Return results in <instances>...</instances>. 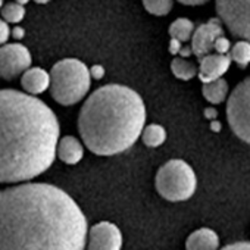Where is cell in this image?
<instances>
[{
	"label": "cell",
	"instance_id": "1",
	"mask_svg": "<svg viewBox=\"0 0 250 250\" xmlns=\"http://www.w3.org/2000/svg\"><path fill=\"white\" fill-rule=\"evenodd\" d=\"M87 218L62 188L20 183L0 190V250H84Z\"/></svg>",
	"mask_w": 250,
	"mask_h": 250
},
{
	"label": "cell",
	"instance_id": "2",
	"mask_svg": "<svg viewBox=\"0 0 250 250\" xmlns=\"http://www.w3.org/2000/svg\"><path fill=\"white\" fill-rule=\"evenodd\" d=\"M55 112L39 97L0 90V183L20 184L46 172L59 140Z\"/></svg>",
	"mask_w": 250,
	"mask_h": 250
},
{
	"label": "cell",
	"instance_id": "3",
	"mask_svg": "<svg viewBox=\"0 0 250 250\" xmlns=\"http://www.w3.org/2000/svg\"><path fill=\"white\" fill-rule=\"evenodd\" d=\"M146 104L133 88L107 84L93 91L78 115V131L85 147L99 156L128 150L142 136Z\"/></svg>",
	"mask_w": 250,
	"mask_h": 250
},
{
	"label": "cell",
	"instance_id": "4",
	"mask_svg": "<svg viewBox=\"0 0 250 250\" xmlns=\"http://www.w3.org/2000/svg\"><path fill=\"white\" fill-rule=\"evenodd\" d=\"M90 85V71L80 59H62L50 71V94L62 106H72L81 102L87 96Z\"/></svg>",
	"mask_w": 250,
	"mask_h": 250
},
{
	"label": "cell",
	"instance_id": "5",
	"mask_svg": "<svg viewBox=\"0 0 250 250\" xmlns=\"http://www.w3.org/2000/svg\"><path fill=\"white\" fill-rule=\"evenodd\" d=\"M155 186L164 199L169 202H184L196 193L197 177L186 161L171 159L159 168Z\"/></svg>",
	"mask_w": 250,
	"mask_h": 250
},
{
	"label": "cell",
	"instance_id": "6",
	"mask_svg": "<svg viewBox=\"0 0 250 250\" xmlns=\"http://www.w3.org/2000/svg\"><path fill=\"white\" fill-rule=\"evenodd\" d=\"M227 119L232 133L250 145V77L238 83L227 97Z\"/></svg>",
	"mask_w": 250,
	"mask_h": 250
},
{
	"label": "cell",
	"instance_id": "7",
	"mask_svg": "<svg viewBox=\"0 0 250 250\" xmlns=\"http://www.w3.org/2000/svg\"><path fill=\"white\" fill-rule=\"evenodd\" d=\"M215 9L234 37L250 43V0H215Z\"/></svg>",
	"mask_w": 250,
	"mask_h": 250
},
{
	"label": "cell",
	"instance_id": "8",
	"mask_svg": "<svg viewBox=\"0 0 250 250\" xmlns=\"http://www.w3.org/2000/svg\"><path fill=\"white\" fill-rule=\"evenodd\" d=\"M31 53L21 43H5L0 46V78L15 80L31 66Z\"/></svg>",
	"mask_w": 250,
	"mask_h": 250
},
{
	"label": "cell",
	"instance_id": "9",
	"mask_svg": "<svg viewBox=\"0 0 250 250\" xmlns=\"http://www.w3.org/2000/svg\"><path fill=\"white\" fill-rule=\"evenodd\" d=\"M85 246L87 250H121L122 232L115 224L102 221L87 231Z\"/></svg>",
	"mask_w": 250,
	"mask_h": 250
},
{
	"label": "cell",
	"instance_id": "10",
	"mask_svg": "<svg viewBox=\"0 0 250 250\" xmlns=\"http://www.w3.org/2000/svg\"><path fill=\"white\" fill-rule=\"evenodd\" d=\"M221 36H224V28L219 18H212L208 22L194 28V33L191 36L193 55L200 59L202 56L210 53L213 50L215 40Z\"/></svg>",
	"mask_w": 250,
	"mask_h": 250
},
{
	"label": "cell",
	"instance_id": "11",
	"mask_svg": "<svg viewBox=\"0 0 250 250\" xmlns=\"http://www.w3.org/2000/svg\"><path fill=\"white\" fill-rule=\"evenodd\" d=\"M231 65V56L227 55H205L200 58V65L197 68V75L202 83H209L221 78Z\"/></svg>",
	"mask_w": 250,
	"mask_h": 250
},
{
	"label": "cell",
	"instance_id": "12",
	"mask_svg": "<svg viewBox=\"0 0 250 250\" xmlns=\"http://www.w3.org/2000/svg\"><path fill=\"white\" fill-rule=\"evenodd\" d=\"M21 85L28 94H42L50 85V74L43 68H28L22 72Z\"/></svg>",
	"mask_w": 250,
	"mask_h": 250
},
{
	"label": "cell",
	"instance_id": "13",
	"mask_svg": "<svg viewBox=\"0 0 250 250\" xmlns=\"http://www.w3.org/2000/svg\"><path fill=\"white\" fill-rule=\"evenodd\" d=\"M56 156L66 165H77L84 158V146L74 136H65L58 140Z\"/></svg>",
	"mask_w": 250,
	"mask_h": 250
},
{
	"label": "cell",
	"instance_id": "14",
	"mask_svg": "<svg viewBox=\"0 0 250 250\" xmlns=\"http://www.w3.org/2000/svg\"><path fill=\"white\" fill-rule=\"evenodd\" d=\"M219 237L210 228H199L193 231L186 241V250H218Z\"/></svg>",
	"mask_w": 250,
	"mask_h": 250
},
{
	"label": "cell",
	"instance_id": "15",
	"mask_svg": "<svg viewBox=\"0 0 250 250\" xmlns=\"http://www.w3.org/2000/svg\"><path fill=\"white\" fill-rule=\"evenodd\" d=\"M228 91H229L228 83L222 77L209 83H203V87H202L203 97L212 104L222 103L228 97Z\"/></svg>",
	"mask_w": 250,
	"mask_h": 250
},
{
	"label": "cell",
	"instance_id": "16",
	"mask_svg": "<svg viewBox=\"0 0 250 250\" xmlns=\"http://www.w3.org/2000/svg\"><path fill=\"white\" fill-rule=\"evenodd\" d=\"M140 137L147 147H159L167 140V131L159 124H150L143 128Z\"/></svg>",
	"mask_w": 250,
	"mask_h": 250
},
{
	"label": "cell",
	"instance_id": "17",
	"mask_svg": "<svg viewBox=\"0 0 250 250\" xmlns=\"http://www.w3.org/2000/svg\"><path fill=\"white\" fill-rule=\"evenodd\" d=\"M194 24L187 18H178L169 25V36L171 39H177L181 43H186L191 40V36L194 33Z\"/></svg>",
	"mask_w": 250,
	"mask_h": 250
},
{
	"label": "cell",
	"instance_id": "18",
	"mask_svg": "<svg viewBox=\"0 0 250 250\" xmlns=\"http://www.w3.org/2000/svg\"><path fill=\"white\" fill-rule=\"evenodd\" d=\"M171 71L178 80L183 81H188L197 75V66L187 58H175L171 62Z\"/></svg>",
	"mask_w": 250,
	"mask_h": 250
},
{
	"label": "cell",
	"instance_id": "19",
	"mask_svg": "<svg viewBox=\"0 0 250 250\" xmlns=\"http://www.w3.org/2000/svg\"><path fill=\"white\" fill-rule=\"evenodd\" d=\"M229 50L231 62H235L241 69L247 68L250 63V43L246 40H238Z\"/></svg>",
	"mask_w": 250,
	"mask_h": 250
},
{
	"label": "cell",
	"instance_id": "20",
	"mask_svg": "<svg viewBox=\"0 0 250 250\" xmlns=\"http://www.w3.org/2000/svg\"><path fill=\"white\" fill-rule=\"evenodd\" d=\"M2 20L8 24H18L25 18V6L17 3V2H8L0 8Z\"/></svg>",
	"mask_w": 250,
	"mask_h": 250
},
{
	"label": "cell",
	"instance_id": "21",
	"mask_svg": "<svg viewBox=\"0 0 250 250\" xmlns=\"http://www.w3.org/2000/svg\"><path fill=\"white\" fill-rule=\"evenodd\" d=\"M145 9L155 17H165L172 11L174 0H143Z\"/></svg>",
	"mask_w": 250,
	"mask_h": 250
},
{
	"label": "cell",
	"instance_id": "22",
	"mask_svg": "<svg viewBox=\"0 0 250 250\" xmlns=\"http://www.w3.org/2000/svg\"><path fill=\"white\" fill-rule=\"evenodd\" d=\"M231 49V43L227 37L221 36L215 40V44H213V50H216L219 55H227Z\"/></svg>",
	"mask_w": 250,
	"mask_h": 250
},
{
	"label": "cell",
	"instance_id": "23",
	"mask_svg": "<svg viewBox=\"0 0 250 250\" xmlns=\"http://www.w3.org/2000/svg\"><path fill=\"white\" fill-rule=\"evenodd\" d=\"M11 37V28L6 21L0 18V46H3Z\"/></svg>",
	"mask_w": 250,
	"mask_h": 250
},
{
	"label": "cell",
	"instance_id": "24",
	"mask_svg": "<svg viewBox=\"0 0 250 250\" xmlns=\"http://www.w3.org/2000/svg\"><path fill=\"white\" fill-rule=\"evenodd\" d=\"M221 250H250V241H237V243H231V244L222 247Z\"/></svg>",
	"mask_w": 250,
	"mask_h": 250
},
{
	"label": "cell",
	"instance_id": "25",
	"mask_svg": "<svg viewBox=\"0 0 250 250\" xmlns=\"http://www.w3.org/2000/svg\"><path fill=\"white\" fill-rule=\"evenodd\" d=\"M90 77L93 78V80H96V81H99V80H102L103 77H104V68L102 66V65H93L90 69Z\"/></svg>",
	"mask_w": 250,
	"mask_h": 250
},
{
	"label": "cell",
	"instance_id": "26",
	"mask_svg": "<svg viewBox=\"0 0 250 250\" xmlns=\"http://www.w3.org/2000/svg\"><path fill=\"white\" fill-rule=\"evenodd\" d=\"M181 47H183V43H181L180 40L171 39V42H169V52H171L172 55H178L180 50H181Z\"/></svg>",
	"mask_w": 250,
	"mask_h": 250
},
{
	"label": "cell",
	"instance_id": "27",
	"mask_svg": "<svg viewBox=\"0 0 250 250\" xmlns=\"http://www.w3.org/2000/svg\"><path fill=\"white\" fill-rule=\"evenodd\" d=\"M11 37H14L15 40H22L25 37V30L22 27H14L11 30Z\"/></svg>",
	"mask_w": 250,
	"mask_h": 250
},
{
	"label": "cell",
	"instance_id": "28",
	"mask_svg": "<svg viewBox=\"0 0 250 250\" xmlns=\"http://www.w3.org/2000/svg\"><path fill=\"white\" fill-rule=\"evenodd\" d=\"M181 5H186V6H200V5H205L208 3L209 0H178Z\"/></svg>",
	"mask_w": 250,
	"mask_h": 250
},
{
	"label": "cell",
	"instance_id": "29",
	"mask_svg": "<svg viewBox=\"0 0 250 250\" xmlns=\"http://www.w3.org/2000/svg\"><path fill=\"white\" fill-rule=\"evenodd\" d=\"M205 116L208 118V119H216V116H218V112H216V109H213V107H208L206 110H205Z\"/></svg>",
	"mask_w": 250,
	"mask_h": 250
},
{
	"label": "cell",
	"instance_id": "30",
	"mask_svg": "<svg viewBox=\"0 0 250 250\" xmlns=\"http://www.w3.org/2000/svg\"><path fill=\"white\" fill-rule=\"evenodd\" d=\"M210 130H212L213 133H218V131L221 130V122L216 121V119H212V121H210Z\"/></svg>",
	"mask_w": 250,
	"mask_h": 250
},
{
	"label": "cell",
	"instance_id": "31",
	"mask_svg": "<svg viewBox=\"0 0 250 250\" xmlns=\"http://www.w3.org/2000/svg\"><path fill=\"white\" fill-rule=\"evenodd\" d=\"M180 55H181V58H188L193 55V50H191V47H181Z\"/></svg>",
	"mask_w": 250,
	"mask_h": 250
},
{
	"label": "cell",
	"instance_id": "32",
	"mask_svg": "<svg viewBox=\"0 0 250 250\" xmlns=\"http://www.w3.org/2000/svg\"><path fill=\"white\" fill-rule=\"evenodd\" d=\"M33 2H36V3H39V5H46V3L50 2V0H33Z\"/></svg>",
	"mask_w": 250,
	"mask_h": 250
},
{
	"label": "cell",
	"instance_id": "33",
	"mask_svg": "<svg viewBox=\"0 0 250 250\" xmlns=\"http://www.w3.org/2000/svg\"><path fill=\"white\" fill-rule=\"evenodd\" d=\"M15 2H17V3H20V5H22V6H25L28 2H31V0H15Z\"/></svg>",
	"mask_w": 250,
	"mask_h": 250
},
{
	"label": "cell",
	"instance_id": "34",
	"mask_svg": "<svg viewBox=\"0 0 250 250\" xmlns=\"http://www.w3.org/2000/svg\"><path fill=\"white\" fill-rule=\"evenodd\" d=\"M3 6V0H0V8H2Z\"/></svg>",
	"mask_w": 250,
	"mask_h": 250
}]
</instances>
